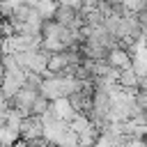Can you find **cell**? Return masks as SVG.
I'll use <instances>...</instances> for the list:
<instances>
[{
  "mask_svg": "<svg viewBox=\"0 0 147 147\" xmlns=\"http://www.w3.org/2000/svg\"><path fill=\"white\" fill-rule=\"evenodd\" d=\"M41 119H44V140L48 145H53V147H57L60 142H64V138L71 133L69 122H62V119H57L51 113H46Z\"/></svg>",
  "mask_w": 147,
  "mask_h": 147,
  "instance_id": "cell-1",
  "label": "cell"
},
{
  "mask_svg": "<svg viewBox=\"0 0 147 147\" xmlns=\"http://www.w3.org/2000/svg\"><path fill=\"white\" fill-rule=\"evenodd\" d=\"M44 140V119L37 117V115H30V117H23V124H21V142H39Z\"/></svg>",
  "mask_w": 147,
  "mask_h": 147,
  "instance_id": "cell-2",
  "label": "cell"
},
{
  "mask_svg": "<svg viewBox=\"0 0 147 147\" xmlns=\"http://www.w3.org/2000/svg\"><path fill=\"white\" fill-rule=\"evenodd\" d=\"M108 62L117 69V71H124V69H131L133 67V53L129 51V48H122V46H117V48H113L110 51V55H108Z\"/></svg>",
  "mask_w": 147,
  "mask_h": 147,
  "instance_id": "cell-3",
  "label": "cell"
},
{
  "mask_svg": "<svg viewBox=\"0 0 147 147\" xmlns=\"http://www.w3.org/2000/svg\"><path fill=\"white\" fill-rule=\"evenodd\" d=\"M48 113L51 115H55L57 119H62V122H71L78 113H76V108L71 106V101L69 99H57V101H51V108H48Z\"/></svg>",
  "mask_w": 147,
  "mask_h": 147,
  "instance_id": "cell-4",
  "label": "cell"
},
{
  "mask_svg": "<svg viewBox=\"0 0 147 147\" xmlns=\"http://www.w3.org/2000/svg\"><path fill=\"white\" fill-rule=\"evenodd\" d=\"M57 0H39L34 5V11L44 18V21H53L55 18V11H57Z\"/></svg>",
  "mask_w": 147,
  "mask_h": 147,
  "instance_id": "cell-5",
  "label": "cell"
},
{
  "mask_svg": "<svg viewBox=\"0 0 147 147\" xmlns=\"http://www.w3.org/2000/svg\"><path fill=\"white\" fill-rule=\"evenodd\" d=\"M138 74H136V69L131 67V69H124V71H119V78H117V83L124 87V90H131V92H138Z\"/></svg>",
  "mask_w": 147,
  "mask_h": 147,
  "instance_id": "cell-6",
  "label": "cell"
},
{
  "mask_svg": "<svg viewBox=\"0 0 147 147\" xmlns=\"http://www.w3.org/2000/svg\"><path fill=\"white\" fill-rule=\"evenodd\" d=\"M99 2H101V0H83L85 9H94V7H99Z\"/></svg>",
  "mask_w": 147,
  "mask_h": 147,
  "instance_id": "cell-7",
  "label": "cell"
},
{
  "mask_svg": "<svg viewBox=\"0 0 147 147\" xmlns=\"http://www.w3.org/2000/svg\"><path fill=\"white\" fill-rule=\"evenodd\" d=\"M131 147H147V140H131Z\"/></svg>",
  "mask_w": 147,
  "mask_h": 147,
  "instance_id": "cell-8",
  "label": "cell"
}]
</instances>
